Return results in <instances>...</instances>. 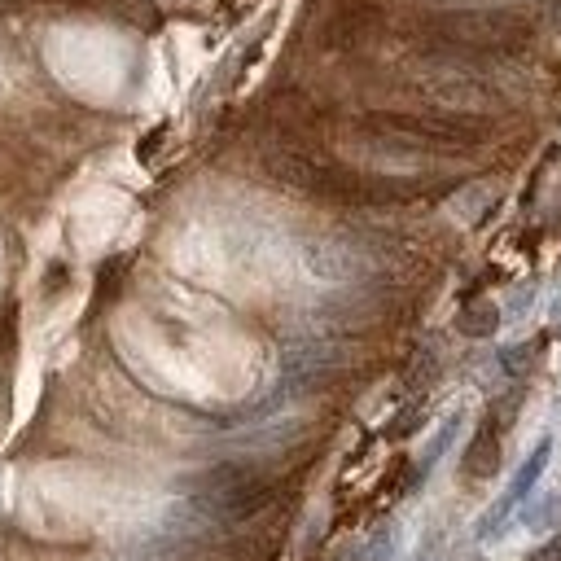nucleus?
<instances>
[{
	"instance_id": "f257e3e1",
	"label": "nucleus",
	"mask_w": 561,
	"mask_h": 561,
	"mask_svg": "<svg viewBox=\"0 0 561 561\" xmlns=\"http://www.w3.org/2000/svg\"><path fill=\"white\" fill-rule=\"evenodd\" d=\"M548 461H553V439H540L531 452H526V461H522L518 469H513V483H509V491H505V496H509L518 509L526 505V500H531V491H535V483H540V478H544Z\"/></svg>"
},
{
	"instance_id": "f03ea898",
	"label": "nucleus",
	"mask_w": 561,
	"mask_h": 561,
	"mask_svg": "<svg viewBox=\"0 0 561 561\" xmlns=\"http://www.w3.org/2000/svg\"><path fill=\"white\" fill-rule=\"evenodd\" d=\"M461 329L469 338H491L500 329V312L496 303H478V307H465L461 312Z\"/></svg>"
},
{
	"instance_id": "7ed1b4c3",
	"label": "nucleus",
	"mask_w": 561,
	"mask_h": 561,
	"mask_svg": "<svg viewBox=\"0 0 561 561\" xmlns=\"http://www.w3.org/2000/svg\"><path fill=\"white\" fill-rule=\"evenodd\" d=\"M561 518V500L557 496H540L522 505V526H535V531H553Z\"/></svg>"
},
{
	"instance_id": "20e7f679",
	"label": "nucleus",
	"mask_w": 561,
	"mask_h": 561,
	"mask_svg": "<svg viewBox=\"0 0 561 561\" xmlns=\"http://www.w3.org/2000/svg\"><path fill=\"white\" fill-rule=\"evenodd\" d=\"M456 430H461V417H452L448 426H443L439 434H434V443L426 448V456H421V469H430L434 461H439V452H448L452 448V439H456Z\"/></svg>"
},
{
	"instance_id": "39448f33",
	"label": "nucleus",
	"mask_w": 561,
	"mask_h": 561,
	"mask_svg": "<svg viewBox=\"0 0 561 561\" xmlns=\"http://www.w3.org/2000/svg\"><path fill=\"white\" fill-rule=\"evenodd\" d=\"M531 561H561V535H557V540H553V544H544V548H535V553H531Z\"/></svg>"
}]
</instances>
